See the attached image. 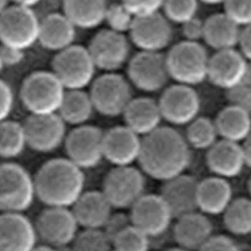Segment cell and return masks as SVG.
Returning a JSON list of instances; mask_svg holds the SVG:
<instances>
[{
	"label": "cell",
	"mask_w": 251,
	"mask_h": 251,
	"mask_svg": "<svg viewBox=\"0 0 251 251\" xmlns=\"http://www.w3.org/2000/svg\"><path fill=\"white\" fill-rule=\"evenodd\" d=\"M35 225L23 214H0V251H31L37 245Z\"/></svg>",
	"instance_id": "19"
},
{
	"label": "cell",
	"mask_w": 251,
	"mask_h": 251,
	"mask_svg": "<svg viewBox=\"0 0 251 251\" xmlns=\"http://www.w3.org/2000/svg\"><path fill=\"white\" fill-rule=\"evenodd\" d=\"M199 182L194 176L184 174L164 181L160 196L173 217L177 218L197 211Z\"/></svg>",
	"instance_id": "21"
},
{
	"label": "cell",
	"mask_w": 251,
	"mask_h": 251,
	"mask_svg": "<svg viewBox=\"0 0 251 251\" xmlns=\"http://www.w3.org/2000/svg\"><path fill=\"white\" fill-rule=\"evenodd\" d=\"M4 63H3V61H2V57H1V50H0V73L2 72V70L4 69Z\"/></svg>",
	"instance_id": "54"
},
{
	"label": "cell",
	"mask_w": 251,
	"mask_h": 251,
	"mask_svg": "<svg viewBox=\"0 0 251 251\" xmlns=\"http://www.w3.org/2000/svg\"><path fill=\"white\" fill-rule=\"evenodd\" d=\"M41 1L42 0H11V2L13 3V5L30 8V9H32V7L38 5Z\"/></svg>",
	"instance_id": "49"
},
{
	"label": "cell",
	"mask_w": 251,
	"mask_h": 251,
	"mask_svg": "<svg viewBox=\"0 0 251 251\" xmlns=\"http://www.w3.org/2000/svg\"><path fill=\"white\" fill-rule=\"evenodd\" d=\"M40 22L30 8L12 5L0 15V44L25 51L39 41Z\"/></svg>",
	"instance_id": "7"
},
{
	"label": "cell",
	"mask_w": 251,
	"mask_h": 251,
	"mask_svg": "<svg viewBox=\"0 0 251 251\" xmlns=\"http://www.w3.org/2000/svg\"><path fill=\"white\" fill-rule=\"evenodd\" d=\"M163 119L173 125H189L201 111V99L192 86L178 84L166 89L158 102Z\"/></svg>",
	"instance_id": "16"
},
{
	"label": "cell",
	"mask_w": 251,
	"mask_h": 251,
	"mask_svg": "<svg viewBox=\"0 0 251 251\" xmlns=\"http://www.w3.org/2000/svg\"><path fill=\"white\" fill-rule=\"evenodd\" d=\"M90 94L84 90H66L58 114L66 125H86L95 112Z\"/></svg>",
	"instance_id": "31"
},
{
	"label": "cell",
	"mask_w": 251,
	"mask_h": 251,
	"mask_svg": "<svg viewBox=\"0 0 251 251\" xmlns=\"http://www.w3.org/2000/svg\"><path fill=\"white\" fill-rule=\"evenodd\" d=\"M36 198L34 177L22 165L0 164V214H23Z\"/></svg>",
	"instance_id": "4"
},
{
	"label": "cell",
	"mask_w": 251,
	"mask_h": 251,
	"mask_svg": "<svg viewBox=\"0 0 251 251\" xmlns=\"http://www.w3.org/2000/svg\"><path fill=\"white\" fill-rule=\"evenodd\" d=\"M224 214L226 228L235 235L251 233V201L246 198L232 200Z\"/></svg>",
	"instance_id": "33"
},
{
	"label": "cell",
	"mask_w": 251,
	"mask_h": 251,
	"mask_svg": "<svg viewBox=\"0 0 251 251\" xmlns=\"http://www.w3.org/2000/svg\"><path fill=\"white\" fill-rule=\"evenodd\" d=\"M34 185L36 198L47 207L72 208L85 191V176L67 158H55L39 168Z\"/></svg>",
	"instance_id": "2"
},
{
	"label": "cell",
	"mask_w": 251,
	"mask_h": 251,
	"mask_svg": "<svg viewBox=\"0 0 251 251\" xmlns=\"http://www.w3.org/2000/svg\"><path fill=\"white\" fill-rule=\"evenodd\" d=\"M145 176L141 170L128 166H115L104 178L102 192L113 208H131L144 196Z\"/></svg>",
	"instance_id": "9"
},
{
	"label": "cell",
	"mask_w": 251,
	"mask_h": 251,
	"mask_svg": "<svg viewBox=\"0 0 251 251\" xmlns=\"http://www.w3.org/2000/svg\"><path fill=\"white\" fill-rule=\"evenodd\" d=\"M96 112L107 117L123 115L132 100L131 89L124 76L105 73L96 78L89 92Z\"/></svg>",
	"instance_id": "8"
},
{
	"label": "cell",
	"mask_w": 251,
	"mask_h": 251,
	"mask_svg": "<svg viewBox=\"0 0 251 251\" xmlns=\"http://www.w3.org/2000/svg\"><path fill=\"white\" fill-rule=\"evenodd\" d=\"M176 219L174 238L181 249L199 251L213 236V224L203 213L193 212Z\"/></svg>",
	"instance_id": "24"
},
{
	"label": "cell",
	"mask_w": 251,
	"mask_h": 251,
	"mask_svg": "<svg viewBox=\"0 0 251 251\" xmlns=\"http://www.w3.org/2000/svg\"><path fill=\"white\" fill-rule=\"evenodd\" d=\"M74 251H112L113 241L104 229L83 228L73 242Z\"/></svg>",
	"instance_id": "35"
},
{
	"label": "cell",
	"mask_w": 251,
	"mask_h": 251,
	"mask_svg": "<svg viewBox=\"0 0 251 251\" xmlns=\"http://www.w3.org/2000/svg\"><path fill=\"white\" fill-rule=\"evenodd\" d=\"M226 97L230 104L239 106L251 114V63L238 84L227 91Z\"/></svg>",
	"instance_id": "39"
},
{
	"label": "cell",
	"mask_w": 251,
	"mask_h": 251,
	"mask_svg": "<svg viewBox=\"0 0 251 251\" xmlns=\"http://www.w3.org/2000/svg\"><path fill=\"white\" fill-rule=\"evenodd\" d=\"M87 49L97 68L106 73L119 70L129 57V43L125 34L109 28L98 32Z\"/></svg>",
	"instance_id": "13"
},
{
	"label": "cell",
	"mask_w": 251,
	"mask_h": 251,
	"mask_svg": "<svg viewBox=\"0 0 251 251\" xmlns=\"http://www.w3.org/2000/svg\"><path fill=\"white\" fill-rule=\"evenodd\" d=\"M144 173L166 181L182 175L191 162L190 146L177 130L159 126L142 139L138 160Z\"/></svg>",
	"instance_id": "1"
},
{
	"label": "cell",
	"mask_w": 251,
	"mask_h": 251,
	"mask_svg": "<svg viewBox=\"0 0 251 251\" xmlns=\"http://www.w3.org/2000/svg\"><path fill=\"white\" fill-rule=\"evenodd\" d=\"M198 251H242V250L232 239L225 235H213Z\"/></svg>",
	"instance_id": "43"
},
{
	"label": "cell",
	"mask_w": 251,
	"mask_h": 251,
	"mask_svg": "<svg viewBox=\"0 0 251 251\" xmlns=\"http://www.w3.org/2000/svg\"><path fill=\"white\" fill-rule=\"evenodd\" d=\"M97 69L88 49L77 45L57 53L52 61V72L66 90L91 86Z\"/></svg>",
	"instance_id": "6"
},
{
	"label": "cell",
	"mask_w": 251,
	"mask_h": 251,
	"mask_svg": "<svg viewBox=\"0 0 251 251\" xmlns=\"http://www.w3.org/2000/svg\"><path fill=\"white\" fill-rule=\"evenodd\" d=\"M14 106V95L9 83L0 79V122L9 119Z\"/></svg>",
	"instance_id": "42"
},
{
	"label": "cell",
	"mask_w": 251,
	"mask_h": 251,
	"mask_svg": "<svg viewBox=\"0 0 251 251\" xmlns=\"http://www.w3.org/2000/svg\"><path fill=\"white\" fill-rule=\"evenodd\" d=\"M78 226L103 229L112 216L113 206L102 191H84L71 208Z\"/></svg>",
	"instance_id": "22"
},
{
	"label": "cell",
	"mask_w": 251,
	"mask_h": 251,
	"mask_svg": "<svg viewBox=\"0 0 251 251\" xmlns=\"http://www.w3.org/2000/svg\"><path fill=\"white\" fill-rule=\"evenodd\" d=\"M249 191H250L251 195V177L250 178V180H249Z\"/></svg>",
	"instance_id": "55"
},
{
	"label": "cell",
	"mask_w": 251,
	"mask_h": 251,
	"mask_svg": "<svg viewBox=\"0 0 251 251\" xmlns=\"http://www.w3.org/2000/svg\"><path fill=\"white\" fill-rule=\"evenodd\" d=\"M27 147L40 153L59 149L66 138V124L58 113L30 114L24 123Z\"/></svg>",
	"instance_id": "12"
},
{
	"label": "cell",
	"mask_w": 251,
	"mask_h": 251,
	"mask_svg": "<svg viewBox=\"0 0 251 251\" xmlns=\"http://www.w3.org/2000/svg\"><path fill=\"white\" fill-rule=\"evenodd\" d=\"M0 50H1L2 61L5 67L16 66L19 63H22V61L24 60L25 55L23 50L9 48V47H4V46H0Z\"/></svg>",
	"instance_id": "46"
},
{
	"label": "cell",
	"mask_w": 251,
	"mask_h": 251,
	"mask_svg": "<svg viewBox=\"0 0 251 251\" xmlns=\"http://www.w3.org/2000/svg\"><path fill=\"white\" fill-rule=\"evenodd\" d=\"M103 141L104 131L99 126L87 124L75 126L64 141L67 159L82 170L95 168L104 159Z\"/></svg>",
	"instance_id": "10"
},
{
	"label": "cell",
	"mask_w": 251,
	"mask_h": 251,
	"mask_svg": "<svg viewBox=\"0 0 251 251\" xmlns=\"http://www.w3.org/2000/svg\"><path fill=\"white\" fill-rule=\"evenodd\" d=\"M141 148V136L126 125L104 132V159L114 166H128L138 161Z\"/></svg>",
	"instance_id": "18"
},
{
	"label": "cell",
	"mask_w": 251,
	"mask_h": 251,
	"mask_svg": "<svg viewBox=\"0 0 251 251\" xmlns=\"http://www.w3.org/2000/svg\"><path fill=\"white\" fill-rule=\"evenodd\" d=\"M129 218L132 226L151 238L163 234L174 217L161 196L144 195L130 208Z\"/></svg>",
	"instance_id": "15"
},
{
	"label": "cell",
	"mask_w": 251,
	"mask_h": 251,
	"mask_svg": "<svg viewBox=\"0 0 251 251\" xmlns=\"http://www.w3.org/2000/svg\"><path fill=\"white\" fill-rule=\"evenodd\" d=\"M134 20L135 16L121 2L108 6L105 22L109 26V29L125 34L126 32L130 31Z\"/></svg>",
	"instance_id": "38"
},
{
	"label": "cell",
	"mask_w": 251,
	"mask_h": 251,
	"mask_svg": "<svg viewBox=\"0 0 251 251\" xmlns=\"http://www.w3.org/2000/svg\"><path fill=\"white\" fill-rule=\"evenodd\" d=\"M232 201V188L226 178L214 176L199 182L198 209L205 214L218 215Z\"/></svg>",
	"instance_id": "27"
},
{
	"label": "cell",
	"mask_w": 251,
	"mask_h": 251,
	"mask_svg": "<svg viewBox=\"0 0 251 251\" xmlns=\"http://www.w3.org/2000/svg\"><path fill=\"white\" fill-rule=\"evenodd\" d=\"M34 225L38 238L53 248L73 244L79 227L71 208L63 207H47Z\"/></svg>",
	"instance_id": "11"
},
{
	"label": "cell",
	"mask_w": 251,
	"mask_h": 251,
	"mask_svg": "<svg viewBox=\"0 0 251 251\" xmlns=\"http://www.w3.org/2000/svg\"><path fill=\"white\" fill-rule=\"evenodd\" d=\"M186 251V250H184V249H181V248H173V249H169V250H167V251Z\"/></svg>",
	"instance_id": "53"
},
{
	"label": "cell",
	"mask_w": 251,
	"mask_h": 251,
	"mask_svg": "<svg viewBox=\"0 0 251 251\" xmlns=\"http://www.w3.org/2000/svg\"><path fill=\"white\" fill-rule=\"evenodd\" d=\"M131 225V221L129 216H126L125 214H117L115 215L112 214L106 226H104V231L108 234L110 238L113 239L126 227Z\"/></svg>",
	"instance_id": "44"
},
{
	"label": "cell",
	"mask_w": 251,
	"mask_h": 251,
	"mask_svg": "<svg viewBox=\"0 0 251 251\" xmlns=\"http://www.w3.org/2000/svg\"><path fill=\"white\" fill-rule=\"evenodd\" d=\"M121 3L135 17L160 13L164 0H121Z\"/></svg>",
	"instance_id": "41"
},
{
	"label": "cell",
	"mask_w": 251,
	"mask_h": 251,
	"mask_svg": "<svg viewBox=\"0 0 251 251\" xmlns=\"http://www.w3.org/2000/svg\"><path fill=\"white\" fill-rule=\"evenodd\" d=\"M107 0H64L63 13L76 28L93 29L105 22Z\"/></svg>",
	"instance_id": "29"
},
{
	"label": "cell",
	"mask_w": 251,
	"mask_h": 251,
	"mask_svg": "<svg viewBox=\"0 0 251 251\" xmlns=\"http://www.w3.org/2000/svg\"><path fill=\"white\" fill-rule=\"evenodd\" d=\"M214 123L218 135L226 141L244 142L251 133V113L233 104L218 113Z\"/></svg>",
	"instance_id": "30"
},
{
	"label": "cell",
	"mask_w": 251,
	"mask_h": 251,
	"mask_svg": "<svg viewBox=\"0 0 251 251\" xmlns=\"http://www.w3.org/2000/svg\"><path fill=\"white\" fill-rule=\"evenodd\" d=\"M181 25L182 34L185 37V41L199 43L200 40L203 39L204 22H202L201 19L195 17Z\"/></svg>",
	"instance_id": "45"
},
{
	"label": "cell",
	"mask_w": 251,
	"mask_h": 251,
	"mask_svg": "<svg viewBox=\"0 0 251 251\" xmlns=\"http://www.w3.org/2000/svg\"><path fill=\"white\" fill-rule=\"evenodd\" d=\"M150 237L132 225L113 239V251H150Z\"/></svg>",
	"instance_id": "36"
},
{
	"label": "cell",
	"mask_w": 251,
	"mask_h": 251,
	"mask_svg": "<svg viewBox=\"0 0 251 251\" xmlns=\"http://www.w3.org/2000/svg\"><path fill=\"white\" fill-rule=\"evenodd\" d=\"M206 163L215 176L224 178L238 176L247 165L243 147L223 139L208 150Z\"/></svg>",
	"instance_id": "23"
},
{
	"label": "cell",
	"mask_w": 251,
	"mask_h": 251,
	"mask_svg": "<svg viewBox=\"0 0 251 251\" xmlns=\"http://www.w3.org/2000/svg\"><path fill=\"white\" fill-rule=\"evenodd\" d=\"M243 150L245 153V158H246V163L251 167V133L249 135V137L244 141V146Z\"/></svg>",
	"instance_id": "48"
},
{
	"label": "cell",
	"mask_w": 251,
	"mask_h": 251,
	"mask_svg": "<svg viewBox=\"0 0 251 251\" xmlns=\"http://www.w3.org/2000/svg\"><path fill=\"white\" fill-rule=\"evenodd\" d=\"M218 132L213 120L207 117H197L188 125L186 141L196 150H209L217 142Z\"/></svg>",
	"instance_id": "34"
},
{
	"label": "cell",
	"mask_w": 251,
	"mask_h": 251,
	"mask_svg": "<svg viewBox=\"0 0 251 251\" xmlns=\"http://www.w3.org/2000/svg\"><path fill=\"white\" fill-rule=\"evenodd\" d=\"M27 147L24 124L7 119L0 122V158L19 157Z\"/></svg>",
	"instance_id": "32"
},
{
	"label": "cell",
	"mask_w": 251,
	"mask_h": 251,
	"mask_svg": "<svg viewBox=\"0 0 251 251\" xmlns=\"http://www.w3.org/2000/svg\"><path fill=\"white\" fill-rule=\"evenodd\" d=\"M240 26L226 13H215L204 22L203 39L216 51L232 50L239 44Z\"/></svg>",
	"instance_id": "28"
},
{
	"label": "cell",
	"mask_w": 251,
	"mask_h": 251,
	"mask_svg": "<svg viewBox=\"0 0 251 251\" xmlns=\"http://www.w3.org/2000/svg\"><path fill=\"white\" fill-rule=\"evenodd\" d=\"M238 45L243 56L251 62V25L245 26V29L241 31Z\"/></svg>",
	"instance_id": "47"
},
{
	"label": "cell",
	"mask_w": 251,
	"mask_h": 251,
	"mask_svg": "<svg viewBox=\"0 0 251 251\" xmlns=\"http://www.w3.org/2000/svg\"><path fill=\"white\" fill-rule=\"evenodd\" d=\"M249 64L243 54L234 49L216 51L209 60L208 78L216 87L227 92L241 81Z\"/></svg>",
	"instance_id": "20"
},
{
	"label": "cell",
	"mask_w": 251,
	"mask_h": 251,
	"mask_svg": "<svg viewBox=\"0 0 251 251\" xmlns=\"http://www.w3.org/2000/svg\"><path fill=\"white\" fill-rule=\"evenodd\" d=\"M31 251H57L56 248H53L49 245H42V246H36Z\"/></svg>",
	"instance_id": "50"
},
{
	"label": "cell",
	"mask_w": 251,
	"mask_h": 251,
	"mask_svg": "<svg viewBox=\"0 0 251 251\" xmlns=\"http://www.w3.org/2000/svg\"><path fill=\"white\" fill-rule=\"evenodd\" d=\"M75 29L64 13H50L40 22L38 43L47 50L59 53L75 45Z\"/></svg>",
	"instance_id": "25"
},
{
	"label": "cell",
	"mask_w": 251,
	"mask_h": 251,
	"mask_svg": "<svg viewBox=\"0 0 251 251\" xmlns=\"http://www.w3.org/2000/svg\"><path fill=\"white\" fill-rule=\"evenodd\" d=\"M202 2L206 3V4H211V5H215V4H220V3H224L226 0H201Z\"/></svg>",
	"instance_id": "52"
},
{
	"label": "cell",
	"mask_w": 251,
	"mask_h": 251,
	"mask_svg": "<svg viewBox=\"0 0 251 251\" xmlns=\"http://www.w3.org/2000/svg\"><path fill=\"white\" fill-rule=\"evenodd\" d=\"M65 92L52 71H36L23 81L20 99L30 114H52L59 113Z\"/></svg>",
	"instance_id": "3"
},
{
	"label": "cell",
	"mask_w": 251,
	"mask_h": 251,
	"mask_svg": "<svg viewBox=\"0 0 251 251\" xmlns=\"http://www.w3.org/2000/svg\"><path fill=\"white\" fill-rule=\"evenodd\" d=\"M129 35L140 50L160 53L170 44L173 30L168 19L162 13H156L135 17Z\"/></svg>",
	"instance_id": "17"
},
{
	"label": "cell",
	"mask_w": 251,
	"mask_h": 251,
	"mask_svg": "<svg viewBox=\"0 0 251 251\" xmlns=\"http://www.w3.org/2000/svg\"><path fill=\"white\" fill-rule=\"evenodd\" d=\"M123 116L126 126L144 137L157 129L163 119L159 103L149 98L132 99Z\"/></svg>",
	"instance_id": "26"
},
{
	"label": "cell",
	"mask_w": 251,
	"mask_h": 251,
	"mask_svg": "<svg viewBox=\"0 0 251 251\" xmlns=\"http://www.w3.org/2000/svg\"><path fill=\"white\" fill-rule=\"evenodd\" d=\"M225 13L239 26L251 25V0H226Z\"/></svg>",
	"instance_id": "40"
},
{
	"label": "cell",
	"mask_w": 251,
	"mask_h": 251,
	"mask_svg": "<svg viewBox=\"0 0 251 251\" xmlns=\"http://www.w3.org/2000/svg\"><path fill=\"white\" fill-rule=\"evenodd\" d=\"M163 9L169 22L182 25L197 17L199 0H164Z\"/></svg>",
	"instance_id": "37"
},
{
	"label": "cell",
	"mask_w": 251,
	"mask_h": 251,
	"mask_svg": "<svg viewBox=\"0 0 251 251\" xmlns=\"http://www.w3.org/2000/svg\"><path fill=\"white\" fill-rule=\"evenodd\" d=\"M170 77L178 84L195 86L208 78L209 56L200 43L183 41L165 57Z\"/></svg>",
	"instance_id": "5"
},
{
	"label": "cell",
	"mask_w": 251,
	"mask_h": 251,
	"mask_svg": "<svg viewBox=\"0 0 251 251\" xmlns=\"http://www.w3.org/2000/svg\"><path fill=\"white\" fill-rule=\"evenodd\" d=\"M11 0H0V15L10 7Z\"/></svg>",
	"instance_id": "51"
},
{
	"label": "cell",
	"mask_w": 251,
	"mask_h": 251,
	"mask_svg": "<svg viewBox=\"0 0 251 251\" xmlns=\"http://www.w3.org/2000/svg\"><path fill=\"white\" fill-rule=\"evenodd\" d=\"M127 75L136 88L148 93L163 89L170 77L165 57L159 52L145 51L130 59Z\"/></svg>",
	"instance_id": "14"
}]
</instances>
